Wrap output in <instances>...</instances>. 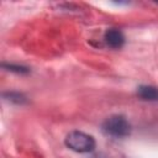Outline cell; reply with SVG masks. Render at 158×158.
I'll use <instances>...</instances> for the list:
<instances>
[{
  "mask_svg": "<svg viewBox=\"0 0 158 158\" xmlns=\"http://www.w3.org/2000/svg\"><path fill=\"white\" fill-rule=\"evenodd\" d=\"M101 130L107 136L121 138V137H126V136H128L131 133V125L126 120L125 116H122V115H112V116L107 117L102 122Z\"/></svg>",
  "mask_w": 158,
  "mask_h": 158,
  "instance_id": "1",
  "label": "cell"
},
{
  "mask_svg": "<svg viewBox=\"0 0 158 158\" xmlns=\"http://www.w3.org/2000/svg\"><path fill=\"white\" fill-rule=\"evenodd\" d=\"M65 146L78 153H88L95 148V139L84 132L80 131H72L65 136L64 139Z\"/></svg>",
  "mask_w": 158,
  "mask_h": 158,
  "instance_id": "2",
  "label": "cell"
},
{
  "mask_svg": "<svg viewBox=\"0 0 158 158\" xmlns=\"http://www.w3.org/2000/svg\"><path fill=\"white\" fill-rule=\"evenodd\" d=\"M105 43L111 48H121L125 44V36L118 28H109L104 35Z\"/></svg>",
  "mask_w": 158,
  "mask_h": 158,
  "instance_id": "3",
  "label": "cell"
},
{
  "mask_svg": "<svg viewBox=\"0 0 158 158\" xmlns=\"http://www.w3.org/2000/svg\"><path fill=\"white\" fill-rule=\"evenodd\" d=\"M137 96L144 101H158V88L152 85H141L137 88Z\"/></svg>",
  "mask_w": 158,
  "mask_h": 158,
  "instance_id": "4",
  "label": "cell"
},
{
  "mask_svg": "<svg viewBox=\"0 0 158 158\" xmlns=\"http://www.w3.org/2000/svg\"><path fill=\"white\" fill-rule=\"evenodd\" d=\"M5 99L12 101V102H16V104H25L27 100L25 98V95H22L21 93H16V91H10V93H4L2 94Z\"/></svg>",
  "mask_w": 158,
  "mask_h": 158,
  "instance_id": "5",
  "label": "cell"
},
{
  "mask_svg": "<svg viewBox=\"0 0 158 158\" xmlns=\"http://www.w3.org/2000/svg\"><path fill=\"white\" fill-rule=\"evenodd\" d=\"M1 65L6 70H10V72H14L17 74H28L30 73V69L23 65H15V64H6V63H2Z\"/></svg>",
  "mask_w": 158,
  "mask_h": 158,
  "instance_id": "6",
  "label": "cell"
}]
</instances>
